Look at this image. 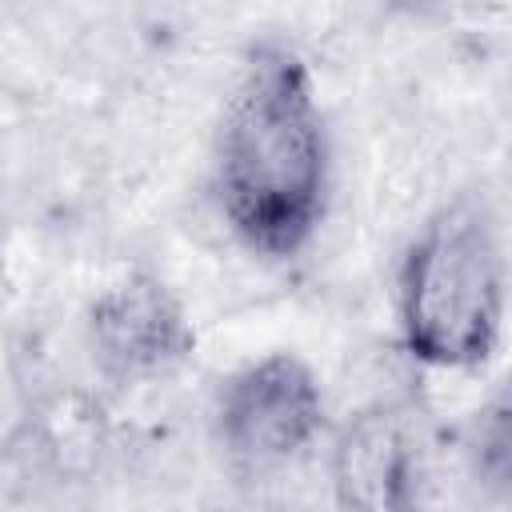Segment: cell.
<instances>
[{
  "label": "cell",
  "mask_w": 512,
  "mask_h": 512,
  "mask_svg": "<svg viewBox=\"0 0 512 512\" xmlns=\"http://www.w3.org/2000/svg\"><path fill=\"white\" fill-rule=\"evenodd\" d=\"M192 324L156 276H128L92 304V344L108 372L144 380L176 368L192 352Z\"/></svg>",
  "instance_id": "obj_5"
},
{
  "label": "cell",
  "mask_w": 512,
  "mask_h": 512,
  "mask_svg": "<svg viewBox=\"0 0 512 512\" xmlns=\"http://www.w3.org/2000/svg\"><path fill=\"white\" fill-rule=\"evenodd\" d=\"M504 316V256L476 200L440 208L416 236L400 276V324L412 356L476 368L492 356Z\"/></svg>",
  "instance_id": "obj_2"
},
{
  "label": "cell",
  "mask_w": 512,
  "mask_h": 512,
  "mask_svg": "<svg viewBox=\"0 0 512 512\" xmlns=\"http://www.w3.org/2000/svg\"><path fill=\"white\" fill-rule=\"evenodd\" d=\"M216 188L232 232L264 256H292L316 232L328 144L304 60L264 44L244 64L220 120Z\"/></svg>",
  "instance_id": "obj_1"
},
{
  "label": "cell",
  "mask_w": 512,
  "mask_h": 512,
  "mask_svg": "<svg viewBox=\"0 0 512 512\" xmlns=\"http://www.w3.org/2000/svg\"><path fill=\"white\" fill-rule=\"evenodd\" d=\"M220 440L240 468H276L300 456L324 420L316 376L288 352L236 372L220 392Z\"/></svg>",
  "instance_id": "obj_3"
},
{
  "label": "cell",
  "mask_w": 512,
  "mask_h": 512,
  "mask_svg": "<svg viewBox=\"0 0 512 512\" xmlns=\"http://www.w3.org/2000/svg\"><path fill=\"white\" fill-rule=\"evenodd\" d=\"M340 512H424V440L408 408L372 404L348 420L332 456Z\"/></svg>",
  "instance_id": "obj_4"
}]
</instances>
